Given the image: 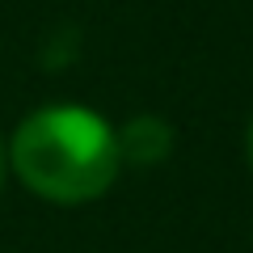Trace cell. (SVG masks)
Listing matches in <instances>:
<instances>
[{
	"mask_svg": "<svg viewBox=\"0 0 253 253\" xmlns=\"http://www.w3.org/2000/svg\"><path fill=\"white\" fill-rule=\"evenodd\" d=\"M0 186H4V144H0Z\"/></svg>",
	"mask_w": 253,
	"mask_h": 253,
	"instance_id": "277c9868",
	"label": "cell"
},
{
	"mask_svg": "<svg viewBox=\"0 0 253 253\" xmlns=\"http://www.w3.org/2000/svg\"><path fill=\"white\" fill-rule=\"evenodd\" d=\"M118 135V156L123 161H161L165 152H169L173 135H169V126L161 123V118H135V123H126L123 131H114Z\"/></svg>",
	"mask_w": 253,
	"mask_h": 253,
	"instance_id": "7a4b0ae2",
	"label": "cell"
},
{
	"mask_svg": "<svg viewBox=\"0 0 253 253\" xmlns=\"http://www.w3.org/2000/svg\"><path fill=\"white\" fill-rule=\"evenodd\" d=\"M13 169L51 203H89L118 177V135L84 106H42L13 135Z\"/></svg>",
	"mask_w": 253,
	"mask_h": 253,
	"instance_id": "6da1fadb",
	"label": "cell"
},
{
	"mask_svg": "<svg viewBox=\"0 0 253 253\" xmlns=\"http://www.w3.org/2000/svg\"><path fill=\"white\" fill-rule=\"evenodd\" d=\"M245 152H249V165H253V118H249V131H245Z\"/></svg>",
	"mask_w": 253,
	"mask_h": 253,
	"instance_id": "3957f363",
	"label": "cell"
}]
</instances>
